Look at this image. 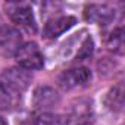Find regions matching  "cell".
Returning <instances> with one entry per match:
<instances>
[{
  "label": "cell",
  "instance_id": "obj_1",
  "mask_svg": "<svg viewBox=\"0 0 125 125\" xmlns=\"http://www.w3.org/2000/svg\"><path fill=\"white\" fill-rule=\"evenodd\" d=\"M5 12L13 24L28 32H37V22L32 13V8L25 2H8L5 3Z\"/></svg>",
  "mask_w": 125,
  "mask_h": 125
},
{
  "label": "cell",
  "instance_id": "obj_2",
  "mask_svg": "<svg viewBox=\"0 0 125 125\" xmlns=\"http://www.w3.org/2000/svg\"><path fill=\"white\" fill-rule=\"evenodd\" d=\"M15 59L18 62V66L27 69V71H37L44 66V56L38 47L37 43L28 41L21 46V49L16 52Z\"/></svg>",
  "mask_w": 125,
  "mask_h": 125
},
{
  "label": "cell",
  "instance_id": "obj_3",
  "mask_svg": "<svg viewBox=\"0 0 125 125\" xmlns=\"http://www.w3.org/2000/svg\"><path fill=\"white\" fill-rule=\"evenodd\" d=\"M31 74L30 71L21 68V66H12L9 69H5L2 74V83L13 93H22L25 91L31 84Z\"/></svg>",
  "mask_w": 125,
  "mask_h": 125
},
{
  "label": "cell",
  "instance_id": "obj_4",
  "mask_svg": "<svg viewBox=\"0 0 125 125\" xmlns=\"http://www.w3.org/2000/svg\"><path fill=\"white\" fill-rule=\"evenodd\" d=\"M90 81H91V72L88 68H84V66L66 69L57 77V84L63 90L80 88V87L87 85Z\"/></svg>",
  "mask_w": 125,
  "mask_h": 125
},
{
  "label": "cell",
  "instance_id": "obj_5",
  "mask_svg": "<svg viewBox=\"0 0 125 125\" xmlns=\"http://www.w3.org/2000/svg\"><path fill=\"white\" fill-rule=\"evenodd\" d=\"M22 46L21 32L9 25L0 27V54L2 56H15Z\"/></svg>",
  "mask_w": 125,
  "mask_h": 125
},
{
  "label": "cell",
  "instance_id": "obj_6",
  "mask_svg": "<svg viewBox=\"0 0 125 125\" xmlns=\"http://www.w3.org/2000/svg\"><path fill=\"white\" fill-rule=\"evenodd\" d=\"M60 102V94L56 88L50 85H40L32 93V106L40 112H47L53 109Z\"/></svg>",
  "mask_w": 125,
  "mask_h": 125
},
{
  "label": "cell",
  "instance_id": "obj_7",
  "mask_svg": "<svg viewBox=\"0 0 125 125\" xmlns=\"http://www.w3.org/2000/svg\"><path fill=\"white\" fill-rule=\"evenodd\" d=\"M84 19L90 24L106 27L115 19V9L107 5H87L84 8Z\"/></svg>",
  "mask_w": 125,
  "mask_h": 125
},
{
  "label": "cell",
  "instance_id": "obj_8",
  "mask_svg": "<svg viewBox=\"0 0 125 125\" xmlns=\"http://www.w3.org/2000/svg\"><path fill=\"white\" fill-rule=\"evenodd\" d=\"M75 22H77V19L71 15L53 16L46 22V25L43 28V35H44V38H57L59 35L66 32L69 28H72L75 25Z\"/></svg>",
  "mask_w": 125,
  "mask_h": 125
},
{
  "label": "cell",
  "instance_id": "obj_9",
  "mask_svg": "<svg viewBox=\"0 0 125 125\" xmlns=\"http://www.w3.org/2000/svg\"><path fill=\"white\" fill-rule=\"evenodd\" d=\"M106 47L113 53H118V54L124 53V28L122 27H118L107 34Z\"/></svg>",
  "mask_w": 125,
  "mask_h": 125
},
{
  "label": "cell",
  "instance_id": "obj_10",
  "mask_svg": "<svg viewBox=\"0 0 125 125\" xmlns=\"http://www.w3.org/2000/svg\"><path fill=\"white\" fill-rule=\"evenodd\" d=\"M106 104L109 106V109L115 112L122 110V106H124V85L122 84H118L109 90L106 96Z\"/></svg>",
  "mask_w": 125,
  "mask_h": 125
},
{
  "label": "cell",
  "instance_id": "obj_11",
  "mask_svg": "<svg viewBox=\"0 0 125 125\" xmlns=\"http://www.w3.org/2000/svg\"><path fill=\"white\" fill-rule=\"evenodd\" d=\"M13 106V91H10L0 81V112L8 110Z\"/></svg>",
  "mask_w": 125,
  "mask_h": 125
},
{
  "label": "cell",
  "instance_id": "obj_12",
  "mask_svg": "<svg viewBox=\"0 0 125 125\" xmlns=\"http://www.w3.org/2000/svg\"><path fill=\"white\" fill-rule=\"evenodd\" d=\"M91 54H93V40H91V37H85V40L83 41L80 50L77 52V60L90 59Z\"/></svg>",
  "mask_w": 125,
  "mask_h": 125
},
{
  "label": "cell",
  "instance_id": "obj_13",
  "mask_svg": "<svg viewBox=\"0 0 125 125\" xmlns=\"http://www.w3.org/2000/svg\"><path fill=\"white\" fill-rule=\"evenodd\" d=\"M0 125H9V124H8V121H6L5 118H2V116H0Z\"/></svg>",
  "mask_w": 125,
  "mask_h": 125
},
{
  "label": "cell",
  "instance_id": "obj_14",
  "mask_svg": "<svg viewBox=\"0 0 125 125\" xmlns=\"http://www.w3.org/2000/svg\"><path fill=\"white\" fill-rule=\"evenodd\" d=\"M77 125H93L90 121H87V122H81V124H77Z\"/></svg>",
  "mask_w": 125,
  "mask_h": 125
}]
</instances>
